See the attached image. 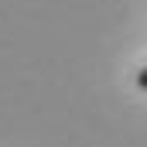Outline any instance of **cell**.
Instances as JSON below:
<instances>
[{
  "label": "cell",
  "instance_id": "cell-1",
  "mask_svg": "<svg viewBox=\"0 0 147 147\" xmlns=\"http://www.w3.org/2000/svg\"><path fill=\"white\" fill-rule=\"evenodd\" d=\"M137 86H140V89H144V92H147V65H144V69H140V72H137Z\"/></svg>",
  "mask_w": 147,
  "mask_h": 147
}]
</instances>
